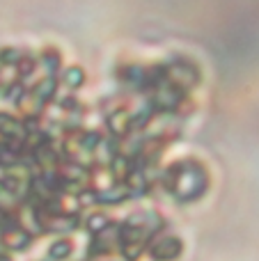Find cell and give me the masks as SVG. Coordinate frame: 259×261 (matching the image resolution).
<instances>
[{
	"label": "cell",
	"mask_w": 259,
	"mask_h": 261,
	"mask_svg": "<svg viewBox=\"0 0 259 261\" xmlns=\"http://www.w3.org/2000/svg\"><path fill=\"white\" fill-rule=\"evenodd\" d=\"M69 252V248H67V243H60V245H55V250H53V257H64V254Z\"/></svg>",
	"instance_id": "1"
}]
</instances>
